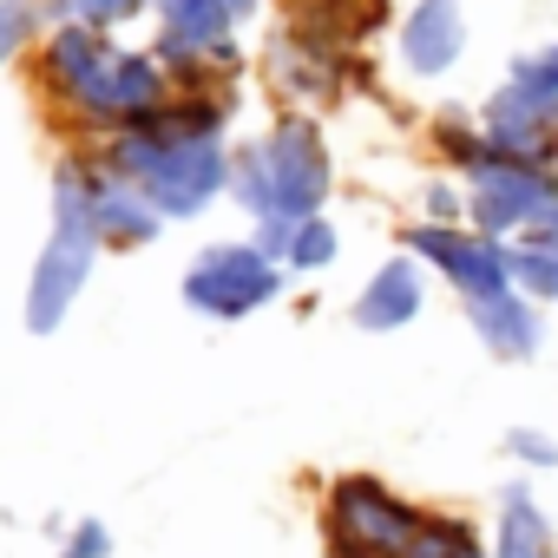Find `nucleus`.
I'll return each instance as SVG.
<instances>
[{
	"mask_svg": "<svg viewBox=\"0 0 558 558\" xmlns=\"http://www.w3.org/2000/svg\"><path fill=\"white\" fill-rule=\"evenodd\" d=\"M395 47H401V66L414 80H447L466 60V8L460 0H414L401 14Z\"/></svg>",
	"mask_w": 558,
	"mask_h": 558,
	"instance_id": "obj_10",
	"label": "nucleus"
},
{
	"mask_svg": "<svg viewBox=\"0 0 558 558\" xmlns=\"http://www.w3.org/2000/svg\"><path fill=\"white\" fill-rule=\"evenodd\" d=\"M256 250H263L269 263H283V269H329L336 250H342V236H336L323 217H296V223H263Z\"/></svg>",
	"mask_w": 558,
	"mask_h": 558,
	"instance_id": "obj_16",
	"label": "nucleus"
},
{
	"mask_svg": "<svg viewBox=\"0 0 558 558\" xmlns=\"http://www.w3.org/2000/svg\"><path fill=\"white\" fill-rule=\"evenodd\" d=\"M421 303H427V283H421V263L414 256H395V263H381L375 276H368V290L355 296V329H368V336H395V329H408L414 316H421Z\"/></svg>",
	"mask_w": 558,
	"mask_h": 558,
	"instance_id": "obj_12",
	"label": "nucleus"
},
{
	"mask_svg": "<svg viewBox=\"0 0 558 558\" xmlns=\"http://www.w3.org/2000/svg\"><path fill=\"white\" fill-rule=\"evenodd\" d=\"M296 21H329L349 34V0H296Z\"/></svg>",
	"mask_w": 558,
	"mask_h": 558,
	"instance_id": "obj_24",
	"label": "nucleus"
},
{
	"mask_svg": "<svg viewBox=\"0 0 558 558\" xmlns=\"http://www.w3.org/2000/svg\"><path fill=\"white\" fill-rule=\"evenodd\" d=\"M47 8H53V21H80V27L112 34V27H125V21L151 14L158 0H47Z\"/></svg>",
	"mask_w": 558,
	"mask_h": 558,
	"instance_id": "obj_19",
	"label": "nucleus"
},
{
	"mask_svg": "<svg viewBox=\"0 0 558 558\" xmlns=\"http://www.w3.org/2000/svg\"><path fill=\"white\" fill-rule=\"evenodd\" d=\"M480 138L499 158L551 165V151H558V40L512 60L506 86L480 106Z\"/></svg>",
	"mask_w": 558,
	"mask_h": 558,
	"instance_id": "obj_6",
	"label": "nucleus"
},
{
	"mask_svg": "<svg viewBox=\"0 0 558 558\" xmlns=\"http://www.w3.org/2000/svg\"><path fill=\"white\" fill-rule=\"evenodd\" d=\"M40 86H47V99L60 112H73L86 125H106V132H132V125H145L151 112H165L178 99V86L158 66V53H132L112 34L80 27V21L47 27V40H40Z\"/></svg>",
	"mask_w": 558,
	"mask_h": 558,
	"instance_id": "obj_2",
	"label": "nucleus"
},
{
	"mask_svg": "<svg viewBox=\"0 0 558 558\" xmlns=\"http://www.w3.org/2000/svg\"><path fill=\"white\" fill-rule=\"evenodd\" d=\"M47 21H53L47 0H0V66H14L27 47H40Z\"/></svg>",
	"mask_w": 558,
	"mask_h": 558,
	"instance_id": "obj_18",
	"label": "nucleus"
},
{
	"mask_svg": "<svg viewBox=\"0 0 558 558\" xmlns=\"http://www.w3.org/2000/svg\"><path fill=\"white\" fill-rule=\"evenodd\" d=\"M336 184L329 145L310 119H283L269 138L243 145L230 165V197L256 217V223H296V217H323Z\"/></svg>",
	"mask_w": 558,
	"mask_h": 558,
	"instance_id": "obj_3",
	"label": "nucleus"
},
{
	"mask_svg": "<svg viewBox=\"0 0 558 558\" xmlns=\"http://www.w3.org/2000/svg\"><path fill=\"white\" fill-rule=\"evenodd\" d=\"M506 453H512L519 466H558V440L538 434V427H512V434H506Z\"/></svg>",
	"mask_w": 558,
	"mask_h": 558,
	"instance_id": "obj_21",
	"label": "nucleus"
},
{
	"mask_svg": "<svg viewBox=\"0 0 558 558\" xmlns=\"http://www.w3.org/2000/svg\"><path fill=\"white\" fill-rule=\"evenodd\" d=\"M460 178H466V217L480 223V236H519V230H545L558 223V178L545 165H519L499 158L480 132H460Z\"/></svg>",
	"mask_w": 558,
	"mask_h": 558,
	"instance_id": "obj_5",
	"label": "nucleus"
},
{
	"mask_svg": "<svg viewBox=\"0 0 558 558\" xmlns=\"http://www.w3.org/2000/svg\"><path fill=\"white\" fill-rule=\"evenodd\" d=\"M493 558H558V545H551V519L538 512V499H532L525 486H506V493H499Z\"/></svg>",
	"mask_w": 558,
	"mask_h": 558,
	"instance_id": "obj_15",
	"label": "nucleus"
},
{
	"mask_svg": "<svg viewBox=\"0 0 558 558\" xmlns=\"http://www.w3.org/2000/svg\"><path fill=\"white\" fill-rule=\"evenodd\" d=\"M512 283L525 296H551L558 303V223L525 230V243L512 250Z\"/></svg>",
	"mask_w": 558,
	"mask_h": 558,
	"instance_id": "obj_17",
	"label": "nucleus"
},
{
	"mask_svg": "<svg viewBox=\"0 0 558 558\" xmlns=\"http://www.w3.org/2000/svg\"><path fill=\"white\" fill-rule=\"evenodd\" d=\"M263 8V0H158V40H184V47H197V40H236V27L250 21Z\"/></svg>",
	"mask_w": 558,
	"mask_h": 558,
	"instance_id": "obj_14",
	"label": "nucleus"
},
{
	"mask_svg": "<svg viewBox=\"0 0 558 558\" xmlns=\"http://www.w3.org/2000/svg\"><path fill=\"white\" fill-rule=\"evenodd\" d=\"M99 250H106V236H99V217H93L86 165L66 158V165L53 171V236H47L34 276H27V329H34V336H53V329L73 316L80 290L93 283Z\"/></svg>",
	"mask_w": 558,
	"mask_h": 558,
	"instance_id": "obj_4",
	"label": "nucleus"
},
{
	"mask_svg": "<svg viewBox=\"0 0 558 558\" xmlns=\"http://www.w3.org/2000/svg\"><path fill=\"white\" fill-rule=\"evenodd\" d=\"M223 119H230V93H184L145 125L112 132L99 165L138 184L158 204V217H204L230 191Z\"/></svg>",
	"mask_w": 558,
	"mask_h": 558,
	"instance_id": "obj_1",
	"label": "nucleus"
},
{
	"mask_svg": "<svg viewBox=\"0 0 558 558\" xmlns=\"http://www.w3.org/2000/svg\"><path fill=\"white\" fill-rule=\"evenodd\" d=\"M427 512H414L395 486L349 473L329 486V558H414Z\"/></svg>",
	"mask_w": 558,
	"mask_h": 558,
	"instance_id": "obj_7",
	"label": "nucleus"
},
{
	"mask_svg": "<svg viewBox=\"0 0 558 558\" xmlns=\"http://www.w3.org/2000/svg\"><path fill=\"white\" fill-rule=\"evenodd\" d=\"M66 558H112V532H106L99 519H80V525L66 532Z\"/></svg>",
	"mask_w": 558,
	"mask_h": 558,
	"instance_id": "obj_22",
	"label": "nucleus"
},
{
	"mask_svg": "<svg viewBox=\"0 0 558 558\" xmlns=\"http://www.w3.org/2000/svg\"><path fill=\"white\" fill-rule=\"evenodd\" d=\"M414 256L421 263H434L447 283L473 303V296H493V290H512V250L506 243H493V236H466V230H453V223H421L414 236Z\"/></svg>",
	"mask_w": 558,
	"mask_h": 558,
	"instance_id": "obj_9",
	"label": "nucleus"
},
{
	"mask_svg": "<svg viewBox=\"0 0 558 558\" xmlns=\"http://www.w3.org/2000/svg\"><path fill=\"white\" fill-rule=\"evenodd\" d=\"M414 558H486V551L473 545V532H466L460 519H427V532H421Z\"/></svg>",
	"mask_w": 558,
	"mask_h": 558,
	"instance_id": "obj_20",
	"label": "nucleus"
},
{
	"mask_svg": "<svg viewBox=\"0 0 558 558\" xmlns=\"http://www.w3.org/2000/svg\"><path fill=\"white\" fill-rule=\"evenodd\" d=\"M86 184H93V217H99V236H106V250H145L151 236H158V204L138 191V184H125L119 171H106V165H86Z\"/></svg>",
	"mask_w": 558,
	"mask_h": 558,
	"instance_id": "obj_11",
	"label": "nucleus"
},
{
	"mask_svg": "<svg viewBox=\"0 0 558 558\" xmlns=\"http://www.w3.org/2000/svg\"><path fill=\"white\" fill-rule=\"evenodd\" d=\"M466 210V191H453V184H427V223H453Z\"/></svg>",
	"mask_w": 558,
	"mask_h": 558,
	"instance_id": "obj_23",
	"label": "nucleus"
},
{
	"mask_svg": "<svg viewBox=\"0 0 558 558\" xmlns=\"http://www.w3.org/2000/svg\"><path fill=\"white\" fill-rule=\"evenodd\" d=\"M283 290V263H269L256 243H210L191 269H184V303L210 323H236L276 303Z\"/></svg>",
	"mask_w": 558,
	"mask_h": 558,
	"instance_id": "obj_8",
	"label": "nucleus"
},
{
	"mask_svg": "<svg viewBox=\"0 0 558 558\" xmlns=\"http://www.w3.org/2000/svg\"><path fill=\"white\" fill-rule=\"evenodd\" d=\"M466 323H473V336H480L499 362H532V355H538V342H545L538 310H532L525 296H512V290L473 296V303H466Z\"/></svg>",
	"mask_w": 558,
	"mask_h": 558,
	"instance_id": "obj_13",
	"label": "nucleus"
}]
</instances>
